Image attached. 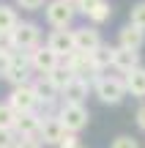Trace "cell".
I'll return each instance as SVG.
<instances>
[{"mask_svg":"<svg viewBox=\"0 0 145 148\" xmlns=\"http://www.w3.org/2000/svg\"><path fill=\"white\" fill-rule=\"evenodd\" d=\"M58 118H60V123L66 126V132H74V134L82 132V129L88 126V121H91V115H88V110H85L82 101H63Z\"/></svg>","mask_w":145,"mask_h":148,"instance_id":"1","label":"cell"},{"mask_svg":"<svg viewBox=\"0 0 145 148\" xmlns=\"http://www.w3.org/2000/svg\"><path fill=\"white\" fill-rule=\"evenodd\" d=\"M8 104L14 107L16 112H36V107L41 104V93H38V88H33L30 82L14 85V90H11V96H8Z\"/></svg>","mask_w":145,"mask_h":148,"instance_id":"2","label":"cell"},{"mask_svg":"<svg viewBox=\"0 0 145 148\" xmlns=\"http://www.w3.org/2000/svg\"><path fill=\"white\" fill-rule=\"evenodd\" d=\"M77 5L69 3V0H49L47 3V22L55 27V30H63L74 22Z\"/></svg>","mask_w":145,"mask_h":148,"instance_id":"3","label":"cell"},{"mask_svg":"<svg viewBox=\"0 0 145 148\" xmlns=\"http://www.w3.org/2000/svg\"><path fill=\"white\" fill-rule=\"evenodd\" d=\"M96 96L104 104H120L123 96H126L123 77H99L96 79Z\"/></svg>","mask_w":145,"mask_h":148,"instance_id":"4","label":"cell"},{"mask_svg":"<svg viewBox=\"0 0 145 148\" xmlns=\"http://www.w3.org/2000/svg\"><path fill=\"white\" fill-rule=\"evenodd\" d=\"M30 55H19L14 52L8 58V69H5V79H8L11 85H25L27 79H30Z\"/></svg>","mask_w":145,"mask_h":148,"instance_id":"5","label":"cell"},{"mask_svg":"<svg viewBox=\"0 0 145 148\" xmlns=\"http://www.w3.org/2000/svg\"><path fill=\"white\" fill-rule=\"evenodd\" d=\"M11 36H14V47L16 49H36L38 41H41V30H38V25H33V22L16 25L14 30H11Z\"/></svg>","mask_w":145,"mask_h":148,"instance_id":"6","label":"cell"},{"mask_svg":"<svg viewBox=\"0 0 145 148\" xmlns=\"http://www.w3.org/2000/svg\"><path fill=\"white\" fill-rule=\"evenodd\" d=\"M27 55H30V66L38 74H49L52 69H58V66H60V58L49 47H36V49H30Z\"/></svg>","mask_w":145,"mask_h":148,"instance_id":"7","label":"cell"},{"mask_svg":"<svg viewBox=\"0 0 145 148\" xmlns=\"http://www.w3.org/2000/svg\"><path fill=\"white\" fill-rule=\"evenodd\" d=\"M71 36H74V49L77 52H93V49L101 47V36H99L96 27H77V30H71Z\"/></svg>","mask_w":145,"mask_h":148,"instance_id":"8","label":"cell"},{"mask_svg":"<svg viewBox=\"0 0 145 148\" xmlns=\"http://www.w3.org/2000/svg\"><path fill=\"white\" fill-rule=\"evenodd\" d=\"M77 11H82V14L88 16L91 22H104L110 19V0H77Z\"/></svg>","mask_w":145,"mask_h":148,"instance_id":"9","label":"cell"},{"mask_svg":"<svg viewBox=\"0 0 145 148\" xmlns=\"http://www.w3.org/2000/svg\"><path fill=\"white\" fill-rule=\"evenodd\" d=\"M38 137H41V143L47 145H58L60 140L66 137V126L60 123V118H41V129H38Z\"/></svg>","mask_w":145,"mask_h":148,"instance_id":"10","label":"cell"},{"mask_svg":"<svg viewBox=\"0 0 145 148\" xmlns=\"http://www.w3.org/2000/svg\"><path fill=\"white\" fill-rule=\"evenodd\" d=\"M47 47L52 49L58 58H69V55L74 52V36H71L66 27H63V30H52V36H49Z\"/></svg>","mask_w":145,"mask_h":148,"instance_id":"11","label":"cell"},{"mask_svg":"<svg viewBox=\"0 0 145 148\" xmlns=\"http://www.w3.org/2000/svg\"><path fill=\"white\" fill-rule=\"evenodd\" d=\"M145 44V30H140L137 25H126L118 30V47H126V49H134V52H140Z\"/></svg>","mask_w":145,"mask_h":148,"instance_id":"12","label":"cell"},{"mask_svg":"<svg viewBox=\"0 0 145 148\" xmlns=\"http://www.w3.org/2000/svg\"><path fill=\"white\" fill-rule=\"evenodd\" d=\"M112 66L118 71H131L140 66V52H134V49H126V47H115L112 49Z\"/></svg>","mask_w":145,"mask_h":148,"instance_id":"13","label":"cell"},{"mask_svg":"<svg viewBox=\"0 0 145 148\" xmlns=\"http://www.w3.org/2000/svg\"><path fill=\"white\" fill-rule=\"evenodd\" d=\"M123 82H126V93L137 96V99H145V66H137V69L126 71Z\"/></svg>","mask_w":145,"mask_h":148,"instance_id":"14","label":"cell"},{"mask_svg":"<svg viewBox=\"0 0 145 148\" xmlns=\"http://www.w3.org/2000/svg\"><path fill=\"white\" fill-rule=\"evenodd\" d=\"M14 129H16V134H38V129H41V118H38L36 112H19Z\"/></svg>","mask_w":145,"mask_h":148,"instance_id":"15","label":"cell"},{"mask_svg":"<svg viewBox=\"0 0 145 148\" xmlns=\"http://www.w3.org/2000/svg\"><path fill=\"white\" fill-rule=\"evenodd\" d=\"M60 93H63L66 101H82V99L88 96V79H82V77H71V82L66 85Z\"/></svg>","mask_w":145,"mask_h":148,"instance_id":"16","label":"cell"},{"mask_svg":"<svg viewBox=\"0 0 145 148\" xmlns=\"http://www.w3.org/2000/svg\"><path fill=\"white\" fill-rule=\"evenodd\" d=\"M71 77H74V74L66 69V66H58V69H52V71L47 74V82H49V88H52V90H58V93H60V90L71 82Z\"/></svg>","mask_w":145,"mask_h":148,"instance_id":"17","label":"cell"},{"mask_svg":"<svg viewBox=\"0 0 145 148\" xmlns=\"http://www.w3.org/2000/svg\"><path fill=\"white\" fill-rule=\"evenodd\" d=\"M104 66H112V49L110 47H99V49L91 52V69H93V74L101 71Z\"/></svg>","mask_w":145,"mask_h":148,"instance_id":"18","label":"cell"},{"mask_svg":"<svg viewBox=\"0 0 145 148\" xmlns=\"http://www.w3.org/2000/svg\"><path fill=\"white\" fill-rule=\"evenodd\" d=\"M16 25H19L16 11L11 8V5H0V33H11Z\"/></svg>","mask_w":145,"mask_h":148,"instance_id":"19","label":"cell"},{"mask_svg":"<svg viewBox=\"0 0 145 148\" xmlns=\"http://www.w3.org/2000/svg\"><path fill=\"white\" fill-rule=\"evenodd\" d=\"M16 115H19V112H16L8 101H3V104H0V129H14Z\"/></svg>","mask_w":145,"mask_h":148,"instance_id":"20","label":"cell"},{"mask_svg":"<svg viewBox=\"0 0 145 148\" xmlns=\"http://www.w3.org/2000/svg\"><path fill=\"white\" fill-rule=\"evenodd\" d=\"M131 25H137L140 30H145V0L131 8Z\"/></svg>","mask_w":145,"mask_h":148,"instance_id":"21","label":"cell"},{"mask_svg":"<svg viewBox=\"0 0 145 148\" xmlns=\"http://www.w3.org/2000/svg\"><path fill=\"white\" fill-rule=\"evenodd\" d=\"M19 134H14V129H0V148H16Z\"/></svg>","mask_w":145,"mask_h":148,"instance_id":"22","label":"cell"},{"mask_svg":"<svg viewBox=\"0 0 145 148\" xmlns=\"http://www.w3.org/2000/svg\"><path fill=\"white\" fill-rule=\"evenodd\" d=\"M16 148H41V137L38 134H19Z\"/></svg>","mask_w":145,"mask_h":148,"instance_id":"23","label":"cell"},{"mask_svg":"<svg viewBox=\"0 0 145 148\" xmlns=\"http://www.w3.org/2000/svg\"><path fill=\"white\" fill-rule=\"evenodd\" d=\"M0 52H3V55H14L16 52L14 36H11V33H0Z\"/></svg>","mask_w":145,"mask_h":148,"instance_id":"24","label":"cell"},{"mask_svg":"<svg viewBox=\"0 0 145 148\" xmlns=\"http://www.w3.org/2000/svg\"><path fill=\"white\" fill-rule=\"evenodd\" d=\"M110 148H140V143H137L134 137H129V134H120V137L112 140V145Z\"/></svg>","mask_w":145,"mask_h":148,"instance_id":"25","label":"cell"},{"mask_svg":"<svg viewBox=\"0 0 145 148\" xmlns=\"http://www.w3.org/2000/svg\"><path fill=\"white\" fill-rule=\"evenodd\" d=\"M44 3H47V0H16V5L25 8V11H38Z\"/></svg>","mask_w":145,"mask_h":148,"instance_id":"26","label":"cell"},{"mask_svg":"<svg viewBox=\"0 0 145 148\" xmlns=\"http://www.w3.org/2000/svg\"><path fill=\"white\" fill-rule=\"evenodd\" d=\"M77 145H80V140H77L74 132H66V137L58 143V148H77Z\"/></svg>","mask_w":145,"mask_h":148,"instance_id":"27","label":"cell"},{"mask_svg":"<svg viewBox=\"0 0 145 148\" xmlns=\"http://www.w3.org/2000/svg\"><path fill=\"white\" fill-rule=\"evenodd\" d=\"M137 126H140V132H145V104H140V110H137Z\"/></svg>","mask_w":145,"mask_h":148,"instance_id":"28","label":"cell"},{"mask_svg":"<svg viewBox=\"0 0 145 148\" xmlns=\"http://www.w3.org/2000/svg\"><path fill=\"white\" fill-rule=\"evenodd\" d=\"M8 58H11V55H3V52H0V74H3V77H5V69H8Z\"/></svg>","mask_w":145,"mask_h":148,"instance_id":"29","label":"cell"},{"mask_svg":"<svg viewBox=\"0 0 145 148\" xmlns=\"http://www.w3.org/2000/svg\"><path fill=\"white\" fill-rule=\"evenodd\" d=\"M69 3H77V0H69Z\"/></svg>","mask_w":145,"mask_h":148,"instance_id":"30","label":"cell"},{"mask_svg":"<svg viewBox=\"0 0 145 148\" xmlns=\"http://www.w3.org/2000/svg\"><path fill=\"white\" fill-rule=\"evenodd\" d=\"M77 148H82V145H77Z\"/></svg>","mask_w":145,"mask_h":148,"instance_id":"31","label":"cell"}]
</instances>
